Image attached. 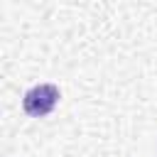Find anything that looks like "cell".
Returning <instances> with one entry per match:
<instances>
[{
    "label": "cell",
    "mask_w": 157,
    "mask_h": 157,
    "mask_svg": "<svg viewBox=\"0 0 157 157\" xmlns=\"http://www.w3.org/2000/svg\"><path fill=\"white\" fill-rule=\"evenodd\" d=\"M59 103V86L54 83H39L32 86L25 98H22V108L29 118H44L54 110V105Z\"/></svg>",
    "instance_id": "cell-1"
}]
</instances>
